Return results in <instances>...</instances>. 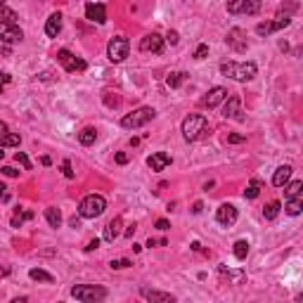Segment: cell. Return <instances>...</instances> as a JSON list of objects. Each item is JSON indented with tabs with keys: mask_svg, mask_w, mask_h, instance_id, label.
Instances as JSON below:
<instances>
[{
	"mask_svg": "<svg viewBox=\"0 0 303 303\" xmlns=\"http://www.w3.org/2000/svg\"><path fill=\"white\" fill-rule=\"evenodd\" d=\"M206 131H209V121L204 119L201 114H190L183 121V138L187 142H197Z\"/></svg>",
	"mask_w": 303,
	"mask_h": 303,
	"instance_id": "obj_1",
	"label": "cell"
},
{
	"mask_svg": "<svg viewBox=\"0 0 303 303\" xmlns=\"http://www.w3.org/2000/svg\"><path fill=\"white\" fill-rule=\"evenodd\" d=\"M220 71L235 81H251L256 76L258 69H256L253 62H223V64H220Z\"/></svg>",
	"mask_w": 303,
	"mask_h": 303,
	"instance_id": "obj_2",
	"label": "cell"
},
{
	"mask_svg": "<svg viewBox=\"0 0 303 303\" xmlns=\"http://www.w3.org/2000/svg\"><path fill=\"white\" fill-rule=\"evenodd\" d=\"M71 296L81 303H100L107 296V289L97 284H76L71 287Z\"/></svg>",
	"mask_w": 303,
	"mask_h": 303,
	"instance_id": "obj_3",
	"label": "cell"
},
{
	"mask_svg": "<svg viewBox=\"0 0 303 303\" xmlns=\"http://www.w3.org/2000/svg\"><path fill=\"white\" fill-rule=\"evenodd\" d=\"M105 209H107L105 197H100V194H88L85 199H81L79 216L81 218H97V216L105 213Z\"/></svg>",
	"mask_w": 303,
	"mask_h": 303,
	"instance_id": "obj_4",
	"label": "cell"
},
{
	"mask_svg": "<svg viewBox=\"0 0 303 303\" xmlns=\"http://www.w3.org/2000/svg\"><path fill=\"white\" fill-rule=\"evenodd\" d=\"M157 116V111L152 109V107H140V109H135V111H131V114H126L123 119H121V126L123 128H142V126H147L149 121Z\"/></svg>",
	"mask_w": 303,
	"mask_h": 303,
	"instance_id": "obj_5",
	"label": "cell"
},
{
	"mask_svg": "<svg viewBox=\"0 0 303 303\" xmlns=\"http://www.w3.org/2000/svg\"><path fill=\"white\" fill-rule=\"evenodd\" d=\"M128 50H131V43H128V38H123V36L111 38L109 45H107V55H109V59H111L114 64L123 62V59L128 57Z\"/></svg>",
	"mask_w": 303,
	"mask_h": 303,
	"instance_id": "obj_6",
	"label": "cell"
},
{
	"mask_svg": "<svg viewBox=\"0 0 303 303\" xmlns=\"http://www.w3.org/2000/svg\"><path fill=\"white\" fill-rule=\"evenodd\" d=\"M258 10H261L258 0H235V2H227V12L230 14H256Z\"/></svg>",
	"mask_w": 303,
	"mask_h": 303,
	"instance_id": "obj_7",
	"label": "cell"
},
{
	"mask_svg": "<svg viewBox=\"0 0 303 303\" xmlns=\"http://www.w3.org/2000/svg\"><path fill=\"white\" fill-rule=\"evenodd\" d=\"M291 24V19L284 14V17H277L275 22H261L258 27H256V33L258 36H270L273 31H279V28H287Z\"/></svg>",
	"mask_w": 303,
	"mask_h": 303,
	"instance_id": "obj_8",
	"label": "cell"
},
{
	"mask_svg": "<svg viewBox=\"0 0 303 303\" xmlns=\"http://www.w3.org/2000/svg\"><path fill=\"white\" fill-rule=\"evenodd\" d=\"M216 220L220 225H225V227H232L237 223V209L232 204H220L218 211H216Z\"/></svg>",
	"mask_w": 303,
	"mask_h": 303,
	"instance_id": "obj_9",
	"label": "cell"
},
{
	"mask_svg": "<svg viewBox=\"0 0 303 303\" xmlns=\"http://www.w3.org/2000/svg\"><path fill=\"white\" fill-rule=\"evenodd\" d=\"M22 38H24V33H22V28L17 27V24L0 22V40L2 43H19Z\"/></svg>",
	"mask_w": 303,
	"mask_h": 303,
	"instance_id": "obj_10",
	"label": "cell"
},
{
	"mask_svg": "<svg viewBox=\"0 0 303 303\" xmlns=\"http://www.w3.org/2000/svg\"><path fill=\"white\" fill-rule=\"evenodd\" d=\"M140 50L142 53H154V55H161L164 53V38L159 33H149L145 38L140 40Z\"/></svg>",
	"mask_w": 303,
	"mask_h": 303,
	"instance_id": "obj_11",
	"label": "cell"
},
{
	"mask_svg": "<svg viewBox=\"0 0 303 303\" xmlns=\"http://www.w3.org/2000/svg\"><path fill=\"white\" fill-rule=\"evenodd\" d=\"M57 59H59V64L64 66L66 71H83V69H85V62H83V59H76L69 50H59Z\"/></svg>",
	"mask_w": 303,
	"mask_h": 303,
	"instance_id": "obj_12",
	"label": "cell"
},
{
	"mask_svg": "<svg viewBox=\"0 0 303 303\" xmlns=\"http://www.w3.org/2000/svg\"><path fill=\"white\" fill-rule=\"evenodd\" d=\"M85 17L95 22V24H105L107 22V10L105 5H100V2H88L85 5Z\"/></svg>",
	"mask_w": 303,
	"mask_h": 303,
	"instance_id": "obj_13",
	"label": "cell"
},
{
	"mask_svg": "<svg viewBox=\"0 0 303 303\" xmlns=\"http://www.w3.org/2000/svg\"><path fill=\"white\" fill-rule=\"evenodd\" d=\"M19 142H22V138H19L17 133H10L7 123L0 121V147H2V149H5V147H19Z\"/></svg>",
	"mask_w": 303,
	"mask_h": 303,
	"instance_id": "obj_14",
	"label": "cell"
},
{
	"mask_svg": "<svg viewBox=\"0 0 303 303\" xmlns=\"http://www.w3.org/2000/svg\"><path fill=\"white\" fill-rule=\"evenodd\" d=\"M225 97H227V90H225V88H211V90L206 92V97L201 100V107H206V109H213V107L220 105Z\"/></svg>",
	"mask_w": 303,
	"mask_h": 303,
	"instance_id": "obj_15",
	"label": "cell"
},
{
	"mask_svg": "<svg viewBox=\"0 0 303 303\" xmlns=\"http://www.w3.org/2000/svg\"><path fill=\"white\" fill-rule=\"evenodd\" d=\"M242 36H244V31H242V28H230V31H227V45H230V48H232V50H237V53H244V50H247V40L242 38Z\"/></svg>",
	"mask_w": 303,
	"mask_h": 303,
	"instance_id": "obj_16",
	"label": "cell"
},
{
	"mask_svg": "<svg viewBox=\"0 0 303 303\" xmlns=\"http://www.w3.org/2000/svg\"><path fill=\"white\" fill-rule=\"evenodd\" d=\"M147 166H149L152 171H164L166 166H171V157H168L166 152H154L152 157L147 159Z\"/></svg>",
	"mask_w": 303,
	"mask_h": 303,
	"instance_id": "obj_17",
	"label": "cell"
},
{
	"mask_svg": "<svg viewBox=\"0 0 303 303\" xmlns=\"http://www.w3.org/2000/svg\"><path fill=\"white\" fill-rule=\"evenodd\" d=\"M239 107H242V100H239V97H227V102H225V107H223V116L225 119L242 121V111H239Z\"/></svg>",
	"mask_w": 303,
	"mask_h": 303,
	"instance_id": "obj_18",
	"label": "cell"
},
{
	"mask_svg": "<svg viewBox=\"0 0 303 303\" xmlns=\"http://www.w3.org/2000/svg\"><path fill=\"white\" fill-rule=\"evenodd\" d=\"M142 296H145L149 303H175V296H173V294L157 291V289H142Z\"/></svg>",
	"mask_w": 303,
	"mask_h": 303,
	"instance_id": "obj_19",
	"label": "cell"
},
{
	"mask_svg": "<svg viewBox=\"0 0 303 303\" xmlns=\"http://www.w3.org/2000/svg\"><path fill=\"white\" fill-rule=\"evenodd\" d=\"M121 227H123V218L116 216L114 220H109L105 227V242H114L116 237H121Z\"/></svg>",
	"mask_w": 303,
	"mask_h": 303,
	"instance_id": "obj_20",
	"label": "cell"
},
{
	"mask_svg": "<svg viewBox=\"0 0 303 303\" xmlns=\"http://www.w3.org/2000/svg\"><path fill=\"white\" fill-rule=\"evenodd\" d=\"M59 31H62V14L55 12V14H50V19L45 22V33H48V38H57Z\"/></svg>",
	"mask_w": 303,
	"mask_h": 303,
	"instance_id": "obj_21",
	"label": "cell"
},
{
	"mask_svg": "<svg viewBox=\"0 0 303 303\" xmlns=\"http://www.w3.org/2000/svg\"><path fill=\"white\" fill-rule=\"evenodd\" d=\"M218 275L223 279H227L230 284H242L244 282V270H230L225 265H218Z\"/></svg>",
	"mask_w": 303,
	"mask_h": 303,
	"instance_id": "obj_22",
	"label": "cell"
},
{
	"mask_svg": "<svg viewBox=\"0 0 303 303\" xmlns=\"http://www.w3.org/2000/svg\"><path fill=\"white\" fill-rule=\"evenodd\" d=\"M289 178H291V166L284 164V166H279V168L275 171V175H273V185H275V187H284V185L289 183Z\"/></svg>",
	"mask_w": 303,
	"mask_h": 303,
	"instance_id": "obj_23",
	"label": "cell"
},
{
	"mask_svg": "<svg viewBox=\"0 0 303 303\" xmlns=\"http://www.w3.org/2000/svg\"><path fill=\"white\" fill-rule=\"evenodd\" d=\"M45 220L50 227H59L62 225V211L57 209V206H48L45 209Z\"/></svg>",
	"mask_w": 303,
	"mask_h": 303,
	"instance_id": "obj_24",
	"label": "cell"
},
{
	"mask_svg": "<svg viewBox=\"0 0 303 303\" xmlns=\"http://www.w3.org/2000/svg\"><path fill=\"white\" fill-rule=\"evenodd\" d=\"M301 192H303V183H301V180H294V183L284 185V197H287V201H289V199L301 197Z\"/></svg>",
	"mask_w": 303,
	"mask_h": 303,
	"instance_id": "obj_25",
	"label": "cell"
},
{
	"mask_svg": "<svg viewBox=\"0 0 303 303\" xmlns=\"http://www.w3.org/2000/svg\"><path fill=\"white\" fill-rule=\"evenodd\" d=\"M261 187H263V183H261L258 178H251L249 185H247V190H244V199H256L261 194Z\"/></svg>",
	"mask_w": 303,
	"mask_h": 303,
	"instance_id": "obj_26",
	"label": "cell"
},
{
	"mask_svg": "<svg viewBox=\"0 0 303 303\" xmlns=\"http://www.w3.org/2000/svg\"><path fill=\"white\" fill-rule=\"evenodd\" d=\"M232 253H235L237 261H244V258L249 256V242H247V239H237L235 247H232Z\"/></svg>",
	"mask_w": 303,
	"mask_h": 303,
	"instance_id": "obj_27",
	"label": "cell"
},
{
	"mask_svg": "<svg viewBox=\"0 0 303 303\" xmlns=\"http://www.w3.org/2000/svg\"><path fill=\"white\" fill-rule=\"evenodd\" d=\"M95 140H97V131H95V128H83V131L79 133V142L83 147L95 145Z\"/></svg>",
	"mask_w": 303,
	"mask_h": 303,
	"instance_id": "obj_28",
	"label": "cell"
},
{
	"mask_svg": "<svg viewBox=\"0 0 303 303\" xmlns=\"http://www.w3.org/2000/svg\"><path fill=\"white\" fill-rule=\"evenodd\" d=\"M279 211H282V204H279V201H270V204L263 209L265 220H275L277 216H279Z\"/></svg>",
	"mask_w": 303,
	"mask_h": 303,
	"instance_id": "obj_29",
	"label": "cell"
},
{
	"mask_svg": "<svg viewBox=\"0 0 303 303\" xmlns=\"http://www.w3.org/2000/svg\"><path fill=\"white\" fill-rule=\"evenodd\" d=\"M284 211L289 213V216H299V213L303 211V197L289 199V201H287V206H284Z\"/></svg>",
	"mask_w": 303,
	"mask_h": 303,
	"instance_id": "obj_30",
	"label": "cell"
},
{
	"mask_svg": "<svg viewBox=\"0 0 303 303\" xmlns=\"http://www.w3.org/2000/svg\"><path fill=\"white\" fill-rule=\"evenodd\" d=\"M28 277H31L33 282H53L55 279L50 273H45V270H40V268H31V270H28Z\"/></svg>",
	"mask_w": 303,
	"mask_h": 303,
	"instance_id": "obj_31",
	"label": "cell"
},
{
	"mask_svg": "<svg viewBox=\"0 0 303 303\" xmlns=\"http://www.w3.org/2000/svg\"><path fill=\"white\" fill-rule=\"evenodd\" d=\"M185 79H187V74H183V71H171L166 83H168V88H180Z\"/></svg>",
	"mask_w": 303,
	"mask_h": 303,
	"instance_id": "obj_32",
	"label": "cell"
},
{
	"mask_svg": "<svg viewBox=\"0 0 303 303\" xmlns=\"http://www.w3.org/2000/svg\"><path fill=\"white\" fill-rule=\"evenodd\" d=\"M14 19H17V12H14V10H10L7 5H2V7H0V22L14 24Z\"/></svg>",
	"mask_w": 303,
	"mask_h": 303,
	"instance_id": "obj_33",
	"label": "cell"
},
{
	"mask_svg": "<svg viewBox=\"0 0 303 303\" xmlns=\"http://www.w3.org/2000/svg\"><path fill=\"white\" fill-rule=\"evenodd\" d=\"M28 218H33V213H31V211L14 213V216H12V227H22V223H24V220H28Z\"/></svg>",
	"mask_w": 303,
	"mask_h": 303,
	"instance_id": "obj_34",
	"label": "cell"
},
{
	"mask_svg": "<svg viewBox=\"0 0 303 303\" xmlns=\"http://www.w3.org/2000/svg\"><path fill=\"white\" fill-rule=\"evenodd\" d=\"M14 159H17V164H22V168H24V171H31V161H28V157L24 154V152H17V154H14Z\"/></svg>",
	"mask_w": 303,
	"mask_h": 303,
	"instance_id": "obj_35",
	"label": "cell"
},
{
	"mask_svg": "<svg viewBox=\"0 0 303 303\" xmlns=\"http://www.w3.org/2000/svg\"><path fill=\"white\" fill-rule=\"evenodd\" d=\"M111 270H123V268H131V261H128V258H121V261H111Z\"/></svg>",
	"mask_w": 303,
	"mask_h": 303,
	"instance_id": "obj_36",
	"label": "cell"
},
{
	"mask_svg": "<svg viewBox=\"0 0 303 303\" xmlns=\"http://www.w3.org/2000/svg\"><path fill=\"white\" fill-rule=\"evenodd\" d=\"M206 55H209V45H206V43H201L197 50H194V59H206Z\"/></svg>",
	"mask_w": 303,
	"mask_h": 303,
	"instance_id": "obj_37",
	"label": "cell"
},
{
	"mask_svg": "<svg viewBox=\"0 0 303 303\" xmlns=\"http://www.w3.org/2000/svg\"><path fill=\"white\" fill-rule=\"evenodd\" d=\"M244 140H247V138L239 135V133H230V135H227V142H230V145H242Z\"/></svg>",
	"mask_w": 303,
	"mask_h": 303,
	"instance_id": "obj_38",
	"label": "cell"
},
{
	"mask_svg": "<svg viewBox=\"0 0 303 303\" xmlns=\"http://www.w3.org/2000/svg\"><path fill=\"white\" fill-rule=\"evenodd\" d=\"M62 173H64V178H69V180L74 178V171H71V161H69V159H64V161H62Z\"/></svg>",
	"mask_w": 303,
	"mask_h": 303,
	"instance_id": "obj_39",
	"label": "cell"
},
{
	"mask_svg": "<svg viewBox=\"0 0 303 303\" xmlns=\"http://www.w3.org/2000/svg\"><path fill=\"white\" fill-rule=\"evenodd\" d=\"M10 81H12V76H10V74H5V71H0V92L5 90V85H7Z\"/></svg>",
	"mask_w": 303,
	"mask_h": 303,
	"instance_id": "obj_40",
	"label": "cell"
},
{
	"mask_svg": "<svg viewBox=\"0 0 303 303\" xmlns=\"http://www.w3.org/2000/svg\"><path fill=\"white\" fill-rule=\"evenodd\" d=\"M2 175H7V178H17V175H19V171H17V168H12V166H5V168H2Z\"/></svg>",
	"mask_w": 303,
	"mask_h": 303,
	"instance_id": "obj_41",
	"label": "cell"
},
{
	"mask_svg": "<svg viewBox=\"0 0 303 303\" xmlns=\"http://www.w3.org/2000/svg\"><path fill=\"white\" fill-rule=\"evenodd\" d=\"M157 230H161V232H164V230H168V227H171V223H168V220H166V218H159L157 223Z\"/></svg>",
	"mask_w": 303,
	"mask_h": 303,
	"instance_id": "obj_42",
	"label": "cell"
},
{
	"mask_svg": "<svg viewBox=\"0 0 303 303\" xmlns=\"http://www.w3.org/2000/svg\"><path fill=\"white\" fill-rule=\"evenodd\" d=\"M116 164H121V166H123V164H128V154L119 152V154H116Z\"/></svg>",
	"mask_w": 303,
	"mask_h": 303,
	"instance_id": "obj_43",
	"label": "cell"
},
{
	"mask_svg": "<svg viewBox=\"0 0 303 303\" xmlns=\"http://www.w3.org/2000/svg\"><path fill=\"white\" fill-rule=\"evenodd\" d=\"M100 247V239H92V242H88V247H85V251H95Z\"/></svg>",
	"mask_w": 303,
	"mask_h": 303,
	"instance_id": "obj_44",
	"label": "cell"
},
{
	"mask_svg": "<svg viewBox=\"0 0 303 303\" xmlns=\"http://www.w3.org/2000/svg\"><path fill=\"white\" fill-rule=\"evenodd\" d=\"M0 199H2V201H7V199H10V194H7V187H5V185H0Z\"/></svg>",
	"mask_w": 303,
	"mask_h": 303,
	"instance_id": "obj_45",
	"label": "cell"
},
{
	"mask_svg": "<svg viewBox=\"0 0 303 303\" xmlns=\"http://www.w3.org/2000/svg\"><path fill=\"white\" fill-rule=\"evenodd\" d=\"M166 38H168V43H171V45H175V43H178V33H175V31H168V36H166Z\"/></svg>",
	"mask_w": 303,
	"mask_h": 303,
	"instance_id": "obj_46",
	"label": "cell"
},
{
	"mask_svg": "<svg viewBox=\"0 0 303 303\" xmlns=\"http://www.w3.org/2000/svg\"><path fill=\"white\" fill-rule=\"evenodd\" d=\"M201 209H204V204H201V201H197V204L192 206V213H201Z\"/></svg>",
	"mask_w": 303,
	"mask_h": 303,
	"instance_id": "obj_47",
	"label": "cell"
},
{
	"mask_svg": "<svg viewBox=\"0 0 303 303\" xmlns=\"http://www.w3.org/2000/svg\"><path fill=\"white\" fill-rule=\"evenodd\" d=\"M123 235H126V237L131 239L133 235H135V225H131V227H128V230H126V232H123Z\"/></svg>",
	"mask_w": 303,
	"mask_h": 303,
	"instance_id": "obj_48",
	"label": "cell"
},
{
	"mask_svg": "<svg viewBox=\"0 0 303 303\" xmlns=\"http://www.w3.org/2000/svg\"><path fill=\"white\" fill-rule=\"evenodd\" d=\"M10 303H28V299L27 296H17V299H12Z\"/></svg>",
	"mask_w": 303,
	"mask_h": 303,
	"instance_id": "obj_49",
	"label": "cell"
},
{
	"mask_svg": "<svg viewBox=\"0 0 303 303\" xmlns=\"http://www.w3.org/2000/svg\"><path fill=\"white\" fill-rule=\"evenodd\" d=\"M157 244H159V239H152V237H149V239H147L145 247H149V249H152V247H157Z\"/></svg>",
	"mask_w": 303,
	"mask_h": 303,
	"instance_id": "obj_50",
	"label": "cell"
},
{
	"mask_svg": "<svg viewBox=\"0 0 303 303\" xmlns=\"http://www.w3.org/2000/svg\"><path fill=\"white\" fill-rule=\"evenodd\" d=\"M40 164H43V166H50L53 161H50V157H43V159H40Z\"/></svg>",
	"mask_w": 303,
	"mask_h": 303,
	"instance_id": "obj_51",
	"label": "cell"
},
{
	"mask_svg": "<svg viewBox=\"0 0 303 303\" xmlns=\"http://www.w3.org/2000/svg\"><path fill=\"white\" fill-rule=\"evenodd\" d=\"M192 251H201V244H199V242H192Z\"/></svg>",
	"mask_w": 303,
	"mask_h": 303,
	"instance_id": "obj_52",
	"label": "cell"
},
{
	"mask_svg": "<svg viewBox=\"0 0 303 303\" xmlns=\"http://www.w3.org/2000/svg\"><path fill=\"white\" fill-rule=\"evenodd\" d=\"M2 157H5V152H2V147H0V161H2Z\"/></svg>",
	"mask_w": 303,
	"mask_h": 303,
	"instance_id": "obj_53",
	"label": "cell"
}]
</instances>
